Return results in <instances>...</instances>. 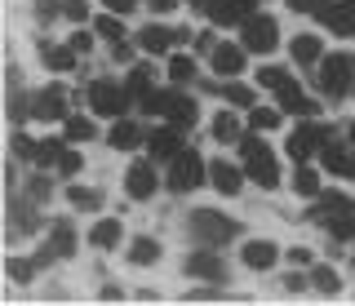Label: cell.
<instances>
[{"mask_svg": "<svg viewBox=\"0 0 355 306\" xmlns=\"http://www.w3.org/2000/svg\"><path fill=\"white\" fill-rule=\"evenodd\" d=\"M89 107H94V116H107V120H120L129 107V89H120L111 75H103V80L89 84Z\"/></svg>", "mask_w": 355, "mask_h": 306, "instance_id": "6da1fadb", "label": "cell"}, {"mask_svg": "<svg viewBox=\"0 0 355 306\" xmlns=\"http://www.w3.org/2000/svg\"><path fill=\"white\" fill-rule=\"evenodd\" d=\"M191 235L200 240V244L218 249V244H227V240L236 235V222L222 217V213H214V209H196L191 213Z\"/></svg>", "mask_w": 355, "mask_h": 306, "instance_id": "7a4b0ae2", "label": "cell"}, {"mask_svg": "<svg viewBox=\"0 0 355 306\" xmlns=\"http://www.w3.org/2000/svg\"><path fill=\"white\" fill-rule=\"evenodd\" d=\"M355 80V58L351 53H333V58H324V67H320V89H324L329 98L347 93Z\"/></svg>", "mask_w": 355, "mask_h": 306, "instance_id": "3957f363", "label": "cell"}, {"mask_svg": "<svg viewBox=\"0 0 355 306\" xmlns=\"http://www.w3.org/2000/svg\"><path fill=\"white\" fill-rule=\"evenodd\" d=\"M280 45V27H275V18L266 14H249L244 18V49L249 53H271Z\"/></svg>", "mask_w": 355, "mask_h": 306, "instance_id": "277c9868", "label": "cell"}, {"mask_svg": "<svg viewBox=\"0 0 355 306\" xmlns=\"http://www.w3.org/2000/svg\"><path fill=\"white\" fill-rule=\"evenodd\" d=\"M200 182H205V160H200L196 151H187V156H173L169 187H173V191H196Z\"/></svg>", "mask_w": 355, "mask_h": 306, "instance_id": "5b68a950", "label": "cell"}, {"mask_svg": "<svg viewBox=\"0 0 355 306\" xmlns=\"http://www.w3.org/2000/svg\"><path fill=\"white\" fill-rule=\"evenodd\" d=\"M120 240H125L120 217H98V222L89 226V249H94V253H116Z\"/></svg>", "mask_w": 355, "mask_h": 306, "instance_id": "8992f818", "label": "cell"}, {"mask_svg": "<svg viewBox=\"0 0 355 306\" xmlns=\"http://www.w3.org/2000/svg\"><path fill=\"white\" fill-rule=\"evenodd\" d=\"M155 169H151V160H138V165H129V173H125V195L129 200H151L155 195Z\"/></svg>", "mask_w": 355, "mask_h": 306, "instance_id": "52a82bcc", "label": "cell"}, {"mask_svg": "<svg viewBox=\"0 0 355 306\" xmlns=\"http://www.w3.org/2000/svg\"><path fill=\"white\" fill-rule=\"evenodd\" d=\"M182 267H187V276H200V280H227V262H222L209 244H205V249H196V253L187 258Z\"/></svg>", "mask_w": 355, "mask_h": 306, "instance_id": "ba28073f", "label": "cell"}, {"mask_svg": "<svg viewBox=\"0 0 355 306\" xmlns=\"http://www.w3.org/2000/svg\"><path fill=\"white\" fill-rule=\"evenodd\" d=\"M275 258H280V249H275V240H249V244L240 249V262L249 271H271Z\"/></svg>", "mask_w": 355, "mask_h": 306, "instance_id": "9c48e42d", "label": "cell"}, {"mask_svg": "<svg viewBox=\"0 0 355 306\" xmlns=\"http://www.w3.org/2000/svg\"><path fill=\"white\" fill-rule=\"evenodd\" d=\"M288 53H293V62H297V67H311V62H320V58H324V40H320L315 31H302V36H293Z\"/></svg>", "mask_w": 355, "mask_h": 306, "instance_id": "30bf717a", "label": "cell"}, {"mask_svg": "<svg viewBox=\"0 0 355 306\" xmlns=\"http://www.w3.org/2000/svg\"><path fill=\"white\" fill-rule=\"evenodd\" d=\"M209 182H214L218 187V195H240V169L236 165H227V160H214V165H209Z\"/></svg>", "mask_w": 355, "mask_h": 306, "instance_id": "8fae6325", "label": "cell"}, {"mask_svg": "<svg viewBox=\"0 0 355 306\" xmlns=\"http://www.w3.org/2000/svg\"><path fill=\"white\" fill-rule=\"evenodd\" d=\"M244 45H214V71L218 75H240L244 71Z\"/></svg>", "mask_w": 355, "mask_h": 306, "instance_id": "7c38bea8", "label": "cell"}, {"mask_svg": "<svg viewBox=\"0 0 355 306\" xmlns=\"http://www.w3.org/2000/svg\"><path fill=\"white\" fill-rule=\"evenodd\" d=\"M178 40H182V31H169V27H142L138 31V45L147 53H164V49H173Z\"/></svg>", "mask_w": 355, "mask_h": 306, "instance_id": "4fadbf2b", "label": "cell"}, {"mask_svg": "<svg viewBox=\"0 0 355 306\" xmlns=\"http://www.w3.org/2000/svg\"><path fill=\"white\" fill-rule=\"evenodd\" d=\"M249 178L258 182L262 191H275V187H280V169H275L271 151H266V156H253V160H249Z\"/></svg>", "mask_w": 355, "mask_h": 306, "instance_id": "5bb4252c", "label": "cell"}, {"mask_svg": "<svg viewBox=\"0 0 355 306\" xmlns=\"http://www.w3.org/2000/svg\"><path fill=\"white\" fill-rule=\"evenodd\" d=\"M160 258H164V249H160V240H151V235H138L129 244V267H155Z\"/></svg>", "mask_w": 355, "mask_h": 306, "instance_id": "9a60e30c", "label": "cell"}, {"mask_svg": "<svg viewBox=\"0 0 355 306\" xmlns=\"http://www.w3.org/2000/svg\"><path fill=\"white\" fill-rule=\"evenodd\" d=\"M324 18H329V31H338V36H355V0L329 5V9H324Z\"/></svg>", "mask_w": 355, "mask_h": 306, "instance_id": "2e32d148", "label": "cell"}, {"mask_svg": "<svg viewBox=\"0 0 355 306\" xmlns=\"http://www.w3.org/2000/svg\"><path fill=\"white\" fill-rule=\"evenodd\" d=\"M67 98H62V89H44V93H36V107H31V111H36V120H62L67 116Z\"/></svg>", "mask_w": 355, "mask_h": 306, "instance_id": "e0dca14e", "label": "cell"}, {"mask_svg": "<svg viewBox=\"0 0 355 306\" xmlns=\"http://www.w3.org/2000/svg\"><path fill=\"white\" fill-rule=\"evenodd\" d=\"M138 142H142V134H138V125H129V120H116L111 134H107V147L111 151H133Z\"/></svg>", "mask_w": 355, "mask_h": 306, "instance_id": "ac0fdd59", "label": "cell"}, {"mask_svg": "<svg viewBox=\"0 0 355 306\" xmlns=\"http://www.w3.org/2000/svg\"><path fill=\"white\" fill-rule=\"evenodd\" d=\"M315 142H320V129H315V125H302L293 138H288V156H293V160H306Z\"/></svg>", "mask_w": 355, "mask_h": 306, "instance_id": "d6986e66", "label": "cell"}, {"mask_svg": "<svg viewBox=\"0 0 355 306\" xmlns=\"http://www.w3.org/2000/svg\"><path fill=\"white\" fill-rule=\"evenodd\" d=\"M147 147H151V156H155V160L178 156V134H173V129H155V134L147 138Z\"/></svg>", "mask_w": 355, "mask_h": 306, "instance_id": "ffe728a7", "label": "cell"}, {"mask_svg": "<svg viewBox=\"0 0 355 306\" xmlns=\"http://www.w3.org/2000/svg\"><path fill=\"white\" fill-rule=\"evenodd\" d=\"M324 165H329V173H338V178H351L355 173V160L342 147H324Z\"/></svg>", "mask_w": 355, "mask_h": 306, "instance_id": "44dd1931", "label": "cell"}, {"mask_svg": "<svg viewBox=\"0 0 355 306\" xmlns=\"http://www.w3.org/2000/svg\"><path fill=\"white\" fill-rule=\"evenodd\" d=\"M209 129H214V138H218V142H236V138H240V120L231 116V111H218Z\"/></svg>", "mask_w": 355, "mask_h": 306, "instance_id": "7402d4cb", "label": "cell"}, {"mask_svg": "<svg viewBox=\"0 0 355 306\" xmlns=\"http://www.w3.org/2000/svg\"><path fill=\"white\" fill-rule=\"evenodd\" d=\"M293 191L302 195V200L320 195V173H315V169H297V173H293Z\"/></svg>", "mask_w": 355, "mask_h": 306, "instance_id": "603a6c76", "label": "cell"}, {"mask_svg": "<svg viewBox=\"0 0 355 306\" xmlns=\"http://www.w3.org/2000/svg\"><path fill=\"white\" fill-rule=\"evenodd\" d=\"M258 84H262V89H275V93H280V89H288L293 80H288L284 67H262V71H258Z\"/></svg>", "mask_w": 355, "mask_h": 306, "instance_id": "cb8c5ba5", "label": "cell"}, {"mask_svg": "<svg viewBox=\"0 0 355 306\" xmlns=\"http://www.w3.org/2000/svg\"><path fill=\"white\" fill-rule=\"evenodd\" d=\"M53 249H58L62 258L76 253V235H71V222H53Z\"/></svg>", "mask_w": 355, "mask_h": 306, "instance_id": "d4e9b609", "label": "cell"}, {"mask_svg": "<svg viewBox=\"0 0 355 306\" xmlns=\"http://www.w3.org/2000/svg\"><path fill=\"white\" fill-rule=\"evenodd\" d=\"M125 89H129L133 98H147V93H151V67H133Z\"/></svg>", "mask_w": 355, "mask_h": 306, "instance_id": "484cf974", "label": "cell"}, {"mask_svg": "<svg viewBox=\"0 0 355 306\" xmlns=\"http://www.w3.org/2000/svg\"><path fill=\"white\" fill-rule=\"evenodd\" d=\"M67 200H71V209H98V204H103V195L89 191V187H71V191H67Z\"/></svg>", "mask_w": 355, "mask_h": 306, "instance_id": "4316f807", "label": "cell"}, {"mask_svg": "<svg viewBox=\"0 0 355 306\" xmlns=\"http://www.w3.org/2000/svg\"><path fill=\"white\" fill-rule=\"evenodd\" d=\"M191 75H196V62L182 58V53H173V58H169V80L182 84V80H191Z\"/></svg>", "mask_w": 355, "mask_h": 306, "instance_id": "83f0119b", "label": "cell"}, {"mask_svg": "<svg viewBox=\"0 0 355 306\" xmlns=\"http://www.w3.org/2000/svg\"><path fill=\"white\" fill-rule=\"evenodd\" d=\"M98 36H103V40H111V45H120V40H125V27H120V14H116V18H98Z\"/></svg>", "mask_w": 355, "mask_h": 306, "instance_id": "f1b7e54d", "label": "cell"}, {"mask_svg": "<svg viewBox=\"0 0 355 306\" xmlns=\"http://www.w3.org/2000/svg\"><path fill=\"white\" fill-rule=\"evenodd\" d=\"M222 98L231 107H253V89H244V84H222Z\"/></svg>", "mask_w": 355, "mask_h": 306, "instance_id": "f546056e", "label": "cell"}, {"mask_svg": "<svg viewBox=\"0 0 355 306\" xmlns=\"http://www.w3.org/2000/svg\"><path fill=\"white\" fill-rule=\"evenodd\" d=\"M85 138H94V125L80 120V116H71L67 120V142H85Z\"/></svg>", "mask_w": 355, "mask_h": 306, "instance_id": "4dcf8cb0", "label": "cell"}, {"mask_svg": "<svg viewBox=\"0 0 355 306\" xmlns=\"http://www.w3.org/2000/svg\"><path fill=\"white\" fill-rule=\"evenodd\" d=\"M36 160H40V165H53V160H62V142H58V138H44L40 147H36Z\"/></svg>", "mask_w": 355, "mask_h": 306, "instance_id": "1f68e13d", "label": "cell"}, {"mask_svg": "<svg viewBox=\"0 0 355 306\" xmlns=\"http://www.w3.org/2000/svg\"><path fill=\"white\" fill-rule=\"evenodd\" d=\"M71 53L76 49H44V58H49L53 71H71Z\"/></svg>", "mask_w": 355, "mask_h": 306, "instance_id": "d6a6232c", "label": "cell"}, {"mask_svg": "<svg viewBox=\"0 0 355 306\" xmlns=\"http://www.w3.org/2000/svg\"><path fill=\"white\" fill-rule=\"evenodd\" d=\"M338 284H342V280H338V271H329V267H320V271H315V289H320V293H338Z\"/></svg>", "mask_w": 355, "mask_h": 306, "instance_id": "836d02e7", "label": "cell"}, {"mask_svg": "<svg viewBox=\"0 0 355 306\" xmlns=\"http://www.w3.org/2000/svg\"><path fill=\"white\" fill-rule=\"evenodd\" d=\"M58 169L71 178V173H80L85 169V156H76V151H62V160H58Z\"/></svg>", "mask_w": 355, "mask_h": 306, "instance_id": "e575fe53", "label": "cell"}, {"mask_svg": "<svg viewBox=\"0 0 355 306\" xmlns=\"http://www.w3.org/2000/svg\"><path fill=\"white\" fill-rule=\"evenodd\" d=\"M240 151H244V160H253V156H266L271 147H266L262 138H244V142H240Z\"/></svg>", "mask_w": 355, "mask_h": 306, "instance_id": "d590c367", "label": "cell"}, {"mask_svg": "<svg viewBox=\"0 0 355 306\" xmlns=\"http://www.w3.org/2000/svg\"><path fill=\"white\" fill-rule=\"evenodd\" d=\"M9 276H14L18 284H31V262H22V258H14V262H9Z\"/></svg>", "mask_w": 355, "mask_h": 306, "instance_id": "8d00e7d4", "label": "cell"}, {"mask_svg": "<svg viewBox=\"0 0 355 306\" xmlns=\"http://www.w3.org/2000/svg\"><path fill=\"white\" fill-rule=\"evenodd\" d=\"M62 14H67V18H71V23H85V14H89V5H85V0H67V5H62Z\"/></svg>", "mask_w": 355, "mask_h": 306, "instance_id": "74e56055", "label": "cell"}, {"mask_svg": "<svg viewBox=\"0 0 355 306\" xmlns=\"http://www.w3.org/2000/svg\"><path fill=\"white\" fill-rule=\"evenodd\" d=\"M284 5H288V9H297V14H311V9H320V14H324V9H329L324 0H284Z\"/></svg>", "mask_w": 355, "mask_h": 306, "instance_id": "f35d334b", "label": "cell"}, {"mask_svg": "<svg viewBox=\"0 0 355 306\" xmlns=\"http://www.w3.org/2000/svg\"><path fill=\"white\" fill-rule=\"evenodd\" d=\"M249 125L266 134V129H275V111H253V116H249Z\"/></svg>", "mask_w": 355, "mask_h": 306, "instance_id": "ab89813d", "label": "cell"}, {"mask_svg": "<svg viewBox=\"0 0 355 306\" xmlns=\"http://www.w3.org/2000/svg\"><path fill=\"white\" fill-rule=\"evenodd\" d=\"M71 49H76V53H89V49H94V36H85V31H76V36H71Z\"/></svg>", "mask_w": 355, "mask_h": 306, "instance_id": "60d3db41", "label": "cell"}, {"mask_svg": "<svg viewBox=\"0 0 355 306\" xmlns=\"http://www.w3.org/2000/svg\"><path fill=\"white\" fill-rule=\"evenodd\" d=\"M103 5L111 9V14H129V9L138 5V0H103Z\"/></svg>", "mask_w": 355, "mask_h": 306, "instance_id": "b9f144b4", "label": "cell"}, {"mask_svg": "<svg viewBox=\"0 0 355 306\" xmlns=\"http://www.w3.org/2000/svg\"><path fill=\"white\" fill-rule=\"evenodd\" d=\"M147 5H151V14H173L178 0H147Z\"/></svg>", "mask_w": 355, "mask_h": 306, "instance_id": "7bdbcfd3", "label": "cell"}, {"mask_svg": "<svg viewBox=\"0 0 355 306\" xmlns=\"http://www.w3.org/2000/svg\"><path fill=\"white\" fill-rule=\"evenodd\" d=\"M36 9H40V18H53V14H58V9H62V5H58V0H40V5H36Z\"/></svg>", "mask_w": 355, "mask_h": 306, "instance_id": "ee69618b", "label": "cell"}, {"mask_svg": "<svg viewBox=\"0 0 355 306\" xmlns=\"http://www.w3.org/2000/svg\"><path fill=\"white\" fill-rule=\"evenodd\" d=\"M288 258H293V262H311V249L306 244H293V249H288Z\"/></svg>", "mask_w": 355, "mask_h": 306, "instance_id": "f6af8a7d", "label": "cell"}, {"mask_svg": "<svg viewBox=\"0 0 355 306\" xmlns=\"http://www.w3.org/2000/svg\"><path fill=\"white\" fill-rule=\"evenodd\" d=\"M187 5H209V0H187Z\"/></svg>", "mask_w": 355, "mask_h": 306, "instance_id": "bcb514c9", "label": "cell"}, {"mask_svg": "<svg viewBox=\"0 0 355 306\" xmlns=\"http://www.w3.org/2000/svg\"><path fill=\"white\" fill-rule=\"evenodd\" d=\"M351 142H355V125H351Z\"/></svg>", "mask_w": 355, "mask_h": 306, "instance_id": "7dc6e473", "label": "cell"}]
</instances>
